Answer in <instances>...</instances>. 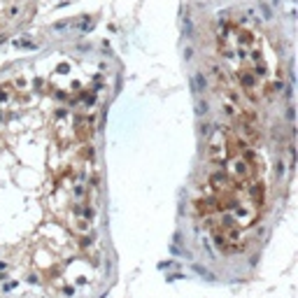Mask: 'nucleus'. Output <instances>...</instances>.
Listing matches in <instances>:
<instances>
[{"label":"nucleus","mask_w":298,"mask_h":298,"mask_svg":"<svg viewBox=\"0 0 298 298\" xmlns=\"http://www.w3.org/2000/svg\"><path fill=\"white\" fill-rule=\"evenodd\" d=\"M198 110H200V114L207 112V102H198Z\"/></svg>","instance_id":"1"}]
</instances>
